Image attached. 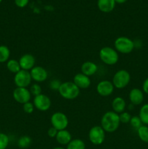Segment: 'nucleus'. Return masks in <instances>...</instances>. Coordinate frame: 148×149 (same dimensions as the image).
<instances>
[{"instance_id": "nucleus-1", "label": "nucleus", "mask_w": 148, "mask_h": 149, "mask_svg": "<svg viewBox=\"0 0 148 149\" xmlns=\"http://www.w3.org/2000/svg\"><path fill=\"white\" fill-rule=\"evenodd\" d=\"M120 125L118 113L110 111L103 114L101 118V127L105 132L112 133L117 130Z\"/></svg>"}, {"instance_id": "nucleus-2", "label": "nucleus", "mask_w": 148, "mask_h": 149, "mask_svg": "<svg viewBox=\"0 0 148 149\" xmlns=\"http://www.w3.org/2000/svg\"><path fill=\"white\" fill-rule=\"evenodd\" d=\"M58 92L61 97L65 100H74L80 95V89L73 81L62 82Z\"/></svg>"}, {"instance_id": "nucleus-3", "label": "nucleus", "mask_w": 148, "mask_h": 149, "mask_svg": "<svg viewBox=\"0 0 148 149\" xmlns=\"http://www.w3.org/2000/svg\"><path fill=\"white\" fill-rule=\"evenodd\" d=\"M99 56L102 62L107 65H115L119 60L118 52L115 48L110 47H104L99 52Z\"/></svg>"}, {"instance_id": "nucleus-4", "label": "nucleus", "mask_w": 148, "mask_h": 149, "mask_svg": "<svg viewBox=\"0 0 148 149\" xmlns=\"http://www.w3.org/2000/svg\"><path fill=\"white\" fill-rule=\"evenodd\" d=\"M115 49L121 54H129L135 47L134 42L126 36H119L114 42Z\"/></svg>"}, {"instance_id": "nucleus-5", "label": "nucleus", "mask_w": 148, "mask_h": 149, "mask_svg": "<svg viewBox=\"0 0 148 149\" xmlns=\"http://www.w3.org/2000/svg\"><path fill=\"white\" fill-rule=\"evenodd\" d=\"M131 81V75L128 71L125 69H120L113 75V82L115 88L124 89L127 87Z\"/></svg>"}, {"instance_id": "nucleus-6", "label": "nucleus", "mask_w": 148, "mask_h": 149, "mask_svg": "<svg viewBox=\"0 0 148 149\" xmlns=\"http://www.w3.org/2000/svg\"><path fill=\"white\" fill-rule=\"evenodd\" d=\"M89 140L92 144L100 146L103 143L105 139V131L101 126L92 127L89 132Z\"/></svg>"}, {"instance_id": "nucleus-7", "label": "nucleus", "mask_w": 148, "mask_h": 149, "mask_svg": "<svg viewBox=\"0 0 148 149\" xmlns=\"http://www.w3.org/2000/svg\"><path fill=\"white\" fill-rule=\"evenodd\" d=\"M52 127L59 130H66L69 125V120L66 115L62 112H55L52 115L50 119Z\"/></svg>"}, {"instance_id": "nucleus-8", "label": "nucleus", "mask_w": 148, "mask_h": 149, "mask_svg": "<svg viewBox=\"0 0 148 149\" xmlns=\"http://www.w3.org/2000/svg\"><path fill=\"white\" fill-rule=\"evenodd\" d=\"M32 81L30 71L20 70L19 72L15 74L14 83L17 87H26L30 85Z\"/></svg>"}, {"instance_id": "nucleus-9", "label": "nucleus", "mask_w": 148, "mask_h": 149, "mask_svg": "<svg viewBox=\"0 0 148 149\" xmlns=\"http://www.w3.org/2000/svg\"><path fill=\"white\" fill-rule=\"evenodd\" d=\"M33 105L35 109L40 111H46L52 106V101L49 96L44 94H40L33 98Z\"/></svg>"}, {"instance_id": "nucleus-10", "label": "nucleus", "mask_w": 148, "mask_h": 149, "mask_svg": "<svg viewBox=\"0 0 148 149\" xmlns=\"http://www.w3.org/2000/svg\"><path fill=\"white\" fill-rule=\"evenodd\" d=\"M14 100L20 104H24L30 101L31 94L30 90L26 87H16L12 93Z\"/></svg>"}, {"instance_id": "nucleus-11", "label": "nucleus", "mask_w": 148, "mask_h": 149, "mask_svg": "<svg viewBox=\"0 0 148 149\" xmlns=\"http://www.w3.org/2000/svg\"><path fill=\"white\" fill-rule=\"evenodd\" d=\"M115 87L113 82L109 80H102L97 84L96 90L97 93L102 97L111 95L114 92Z\"/></svg>"}, {"instance_id": "nucleus-12", "label": "nucleus", "mask_w": 148, "mask_h": 149, "mask_svg": "<svg viewBox=\"0 0 148 149\" xmlns=\"http://www.w3.org/2000/svg\"><path fill=\"white\" fill-rule=\"evenodd\" d=\"M32 80L36 83L44 82L48 78V72L44 67L34 66L30 71Z\"/></svg>"}, {"instance_id": "nucleus-13", "label": "nucleus", "mask_w": 148, "mask_h": 149, "mask_svg": "<svg viewBox=\"0 0 148 149\" xmlns=\"http://www.w3.org/2000/svg\"><path fill=\"white\" fill-rule=\"evenodd\" d=\"M18 61L21 69L28 71H30L35 66L36 63V59L31 54H24L20 57Z\"/></svg>"}, {"instance_id": "nucleus-14", "label": "nucleus", "mask_w": 148, "mask_h": 149, "mask_svg": "<svg viewBox=\"0 0 148 149\" xmlns=\"http://www.w3.org/2000/svg\"><path fill=\"white\" fill-rule=\"evenodd\" d=\"M144 93L139 88H133L129 94V98L131 104L133 106H139L144 101Z\"/></svg>"}, {"instance_id": "nucleus-15", "label": "nucleus", "mask_w": 148, "mask_h": 149, "mask_svg": "<svg viewBox=\"0 0 148 149\" xmlns=\"http://www.w3.org/2000/svg\"><path fill=\"white\" fill-rule=\"evenodd\" d=\"M74 84L81 90V89H87L91 86V81L89 77L84 75L82 73H78L75 74L73 77Z\"/></svg>"}, {"instance_id": "nucleus-16", "label": "nucleus", "mask_w": 148, "mask_h": 149, "mask_svg": "<svg viewBox=\"0 0 148 149\" xmlns=\"http://www.w3.org/2000/svg\"><path fill=\"white\" fill-rule=\"evenodd\" d=\"M81 73L87 77L94 75L98 71V66L95 63L92 61H86L81 65Z\"/></svg>"}, {"instance_id": "nucleus-17", "label": "nucleus", "mask_w": 148, "mask_h": 149, "mask_svg": "<svg viewBox=\"0 0 148 149\" xmlns=\"http://www.w3.org/2000/svg\"><path fill=\"white\" fill-rule=\"evenodd\" d=\"M115 0H97V7L99 10L104 13H109L113 11L115 7Z\"/></svg>"}, {"instance_id": "nucleus-18", "label": "nucleus", "mask_w": 148, "mask_h": 149, "mask_svg": "<svg viewBox=\"0 0 148 149\" xmlns=\"http://www.w3.org/2000/svg\"><path fill=\"white\" fill-rule=\"evenodd\" d=\"M112 109L115 113H121L126 109V102L122 97H116L112 101Z\"/></svg>"}, {"instance_id": "nucleus-19", "label": "nucleus", "mask_w": 148, "mask_h": 149, "mask_svg": "<svg viewBox=\"0 0 148 149\" xmlns=\"http://www.w3.org/2000/svg\"><path fill=\"white\" fill-rule=\"evenodd\" d=\"M55 138L57 142L60 145H68L72 141V135L68 130H62L58 131Z\"/></svg>"}, {"instance_id": "nucleus-20", "label": "nucleus", "mask_w": 148, "mask_h": 149, "mask_svg": "<svg viewBox=\"0 0 148 149\" xmlns=\"http://www.w3.org/2000/svg\"><path fill=\"white\" fill-rule=\"evenodd\" d=\"M7 68L9 71L13 74H17L21 70L19 61L15 59H10L7 62Z\"/></svg>"}, {"instance_id": "nucleus-21", "label": "nucleus", "mask_w": 148, "mask_h": 149, "mask_svg": "<svg viewBox=\"0 0 148 149\" xmlns=\"http://www.w3.org/2000/svg\"><path fill=\"white\" fill-rule=\"evenodd\" d=\"M10 49L5 45H0V63L7 62L10 60Z\"/></svg>"}, {"instance_id": "nucleus-22", "label": "nucleus", "mask_w": 148, "mask_h": 149, "mask_svg": "<svg viewBox=\"0 0 148 149\" xmlns=\"http://www.w3.org/2000/svg\"><path fill=\"white\" fill-rule=\"evenodd\" d=\"M139 117L140 118L144 125H148V103L142 105L140 108L139 113Z\"/></svg>"}, {"instance_id": "nucleus-23", "label": "nucleus", "mask_w": 148, "mask_h": 149, "mask_svg": "<svg viewBox=\"0 0 148 149\" xmlns=\"http://www.w3.org/2000/svg\"><path fill=\"white\" fill-rule=\"evenodd\" d=\"M66 149H86L85 143L82 140L75 138L67 145Z\"/></svg>"}, {"instance_id": "nucleus-24", "label": "nucleus", "mask_w": 148, "mask_h": 149, "mask_svg": "<svg viewBox=\"0 0 148 149\" xmlns=\"http://www.w3.org/2000/svg\"><path fill=\"white\" fill-rule=\"evenodd\" d=\"M136 131L139 139L142 142L148 143V127L147 125H142Z\"/></svg>"}, {"instance_id": "nucleus-25", "label": "nucleus", "mask_w": 148, "mask_h": 149, "mask_svg": "<svg viewBox=\"0 0 148 149\" xmlns=\"http://www.w3.org/2000/svg\"><path fill=\"white\" fill-rule=\"evenodd\" d=\"M32 143L31 138L28 135H23L20 137L17 141V146L20 148H27L30 146Z\"/></svg>"}, {"instance_id": "nucleus-26", "label": "nucleus", "mask_w": 148, "mask_h": 149, "mask_svg": "<svg viewBox=\"0 0 148 149\" xmlns=\"http://www.w3.org/2000/svg\"><path fill=\"white\" fill-rule=\"evenodd\" d=\"M129 124H130L131 126L133 129L136 130H137L142 125V121H141L140 118L139 117V116H132Z\"/></svg>"}, {"instance_id": "nucleus-27", "label": "nucleus", "mask_w": 148, "mask_h": 149, "mask_svg": "<svg viewBox=\"0 0 148 149\" xmlns=\"http://www.w3.org/2000/svg\"><path fill=\"white\" fill-rule=\"evenodd\" d=\"M10 142V139L7 135L0 132V149H6Z\"/></svg>"}, {"instance_id": "nucleus-28", "label": "nucleus", "mask_w": 148, "mask_h": 149, "mask_svg": "<svg viewBox=\"0 0 148 149\" xmlns=\"http://www.w3.org/2000/svg\"><path fill=\"white\" fill-rule=\"evenodd\" d=\"M29 90H30V93L31 94V95H34V97L41 94L42 92L41 87V86L38 83H35V84H31Z\"/></svg>"}, {"instance_id": "nucleus-29", "label": "nucleus", "mask_w": 148, "mask_h": 149, "mask_svg": "<svg viewBox=\"0 0 148 149\" xmlns=\"http://www.w3.org/2000/svg\"><path fill=\"white\" fill-rule=\"evenodd\" d=\"M131 115L127 111H123L119 114V118H120V123L128 124L130 122L131 119Z\"/></svg>"}, {"instance_id": "nucleus-30", "label": "nucleus", "mask_w": 148, "mask_h": 149, "mask_svg": "<svg viewBox=\"0 0 148 149\" xmlns=\"http://www.w3.org/2000/svg\"><path fill=\"white\" fill-rule=\"evenodd\" d=\"M34 105H33V103L31 102H28V103H26L23 104V111L25 113H28V114H30V113H32L34 111Z\"/></svg>"}, {"instance_id": "nucleus-31", "label": "nucleus", "mask_w": 148, "mask_h": 149, "mask_svg": "<svg viewBox=\"0 0 148 149\" xmlns=\"http://www.w3.org/2000/svg\"><path fill=\"white\" fill-rule=\"evenodd\" d=\"M62 82L59 79H53L49 82V88L52 89V90H59Z\"/></svg>"}, {"instance_id": "nucleus-32", "label": "nucleus", "mask_w": 148, "mask_h": 149, "mask_svg": "<svg viewBox=\"0 0 148 149\" xmlns=\"http://www.w3.org/2000/svg\"><path fill=\"white\" fill-rule=\"evenodd\" d=\"M29 2V0H15V3L16 6L20 8H23V7H26Z\"/></svg>"}, {"instance_id": "nucleus-33", "label": "nucleus", "mask_w": 148, "mask_h": 149, "mask_svg": "<svg viewBox=\"0 0 148 149\" xmlns=\"http://www.w3.org/2000/svg\"><path fill=\"white\" fill-rule=\"evenodd\" d=\"M57 130H56L55 127H49V130H48L47 135L49 138H55L57 134Z\"/></svg>"}, {"instance_id": "nucleus-34", "label": "nucleus", "mask_w": 148, "mask_h": 149, "mask_svg": "<svg viewBox=\"0 0 148 149\" xmlns=\"http://www.w3.org/2000/svg\"><path fill=\"white\" fill-rule=\"evenodd\" d=\"M142 91L145 94L148 95V78H147L142 84Z\"/></svg>"}, {"instance_id": "nucleus-35", "label": "nucleus", "mask_w": 148, "mask_h": 149, "mask_svg": "<svg viewBox=\"0 0 148 149\" xmlns=\"http://www.w3.org/2000/svg\"><path fill=\"white\" fill-rule=\"evenodd\" d=\"M127 0H115V3H118V4H123V3L126 2Z\"/></svg>"}, {"instance_id": "nucleus-36", "label": "nucleus", "mask_w": 148, "mask_h": 149, "mask_svg": "<svg viewBox=\"0 0 148 149\" xmlns=\"http://www.w3.org/2000/svg\"><path fill=\"white\" fill-rule=\"evenodd\" d=\"M52 149H65L62 147H55V148H53Z\"/></svg>"}, {"instance_id": "nucleus-37", "label": "nucleus", "mask_w": 148, "mask_h": 149, "mask_svg": "<svg viewBox=\"0 0 148 149\" xmlns=\"http://www.w3.org/2000/svg\"><path fill=\"white\" fill-rule=\"evenodd\" d=\"M1 1H2V0H0V3H1Z\"/></svg>"}]
</instances>
